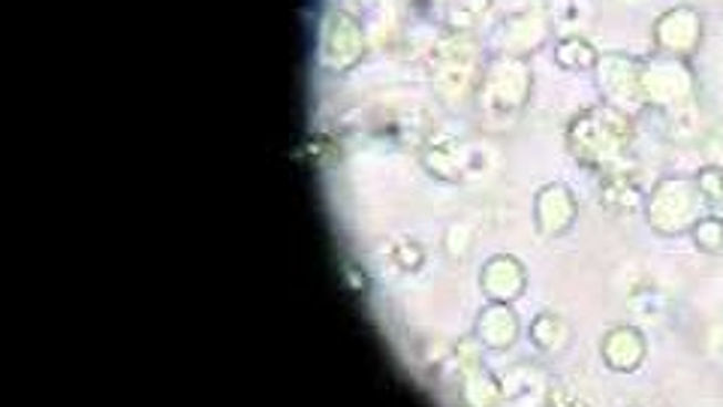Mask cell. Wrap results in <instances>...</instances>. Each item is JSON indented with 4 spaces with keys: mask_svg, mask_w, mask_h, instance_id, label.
<instances>
[{
    "mask_svg": "<svg viewBox=\"0 0 723 407\" xmlns=\"http://www.w3.org/2000/svg\"><path fill=\"white\" fill-rule=\"evenodd\" d=\"M696 185H700L702 197L709 199V202H717V199H723V169L705 166L700 176H696Z\"/></svg>",
    "mask_w": 723,
    "mask_h": 407,
    "instance_id": "obj_9",
    "label": "cell"
},
{
    "mask_svg": "<svg viewBox=\"0 0 723 407\" xmlns=\"http://www.w3.org/2000/svg\"><path fill=\"white\" fill-rule=\"evenodd\" d=\"M516 330L518 323L507 305H495V309H488L486 314L479 317V335H483V342L492 344V347H507V344H513Z\"/></svg>",
    "mask_w": 723,
    "mask_h": 407,
    "instance_id": "obj_6",
    "label": "cell"
},
{
    "mask_svg": "<svg viewBox=\"0 0 723 407\" xmlns=\"http://www.w3.org/2000/svg\"><path fill=\"white\" fill-rule=\"evenodd\" d=\"M642 353H645V347H642V342H639V335L633 330L609 332V338H606V359H609L612 368H621V372L637 368Z\"/></svg>",
    "mask_w": 723,
    "mask_h": 407,
    "instance_id": "obj_5",
    "label": "cell"
},
{
    "mask_svg": "<svg viewBox=\"0 0 723 407\" xmlns=\"http://www.w3.org/2000/svg\"><path fill=\"white\" fill-rule=\"evenodd\" d=\"M705 202L709 199L702 197L696 181L670 178V181H663L654 190V197L648 202V215H651V223L663 232L693 230V223L700 220V211Z\"/></svg>",
    "mask_w": 723,
    "mask_h": 407,
    "instance_id": "obj_1",
    "label": "cell"
},
{
    "mask_svg": "<svg viewBox=\"0 0 723 407\" xmlns=\"http://www.w3.org/2000/svg\"><path fill=\"white\" fill-rule=\"evenodd\" d=\"M654 40L670 55H691L702 40L700 12H693L691 7L667 12L658 22V28H654Z\"/></svg>",
    "mask_w": 723,
    "mask_h": 407,
    "instance_id": "obj_2",
    "label": "cell"
},
{
    "mask_svg": "<svg viewBox=\"0 0 723 407\" xmlns=\"http://www.w3.org/2000/svg\"><path fill=\"white\" fill-rule=\"evenodd\" d=\"M483 284H486L488 296L507 302V299H516L521 293L525 272H521V265L513 257H495L486 265V272H483Z\"/></svg>",
    "mask_w": 723,
    "mask_h": 407,
    "instance_id": "obj_4",
    "label": "cell"
},
{
    "mask_svg": "<svg viewBox=\"0 0 723 407\" xmlns=\"http://www.w3.org/2000/svg\"><path fill=\"white\" fill-rule=\"evenodd\" d=\"M537 215H540L537 220H540L543 232L555 236V232L567 230L572 223V215H576L570 190L561 188V185H549L537 199Z\"/></svg>",
    "mask_w": 723,
    "mask_h": 407,
    "instance_id": "obj_3",
    "label": "cell"
},
{
    "mask_svg": "<svg viewBox=\"0 0 723 407\" xmlns=\"http://www.w3.org/2000/svg\"><path fill=\"white\" fill-rule=\"evenodd\" d=\"M693 239H696V248H700V251H723V220L714 218V215L700 218L693 223Z\"/></svg>",
    "mask_w": 723,
    "mask_h": 407,
    "instance_id": "obj_7",
    "label": "cell"
},
{
    "mask_svg": "<svg viewBox=\"0 0 723 407\" xmlns=\"http://www.w3.org/2000/svg\"><path fill=\"white\" fill-rule=\"evenodd\" d=\"M595 52L591 45L582 43V40H564L561 49H558V64L564 66H588L595 64Z\"/></svg>",
    "mask_w": 723,
    "mask_h": 407,
    "instance_id": "obj_8",
    "label": "cell"
}]
</instances>
